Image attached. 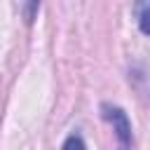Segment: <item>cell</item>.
<instances>
[{
    "label": "cell",
    "mask_w": 150,
    "mask_h": 150,
    "mask_svg": "<svg viewBox=\"0 0 150 150\" xmlns=\"http://www.w3.org/2000/svg\"><path fill=\"white\" fill-rule=\"evenodd\" d=\"M138 26H141V30H143L145 35H150V7H145V9L141 12V16H138Z\"/></svg>",
    "instance_id": "3957f363"
},
{
    "label": "cell",
    "mask_w": 150,
    "mask_h": 150,
    "mask_svg": "<svg viewBox=\"0 0 150 150\" xmlns=\"http://www.w3.org/2000/svg\"><path fill=\"white\" fill-rule=\"evenodd\" d=\"M101 110H103V117L112 124L117 138H120L124 145H129V143H131V122H129L127 112H124L122 108H117V105H103Z\"/></svg>",
    "instance_id": "6da1fadb"
},
{
    "label": "cell",
    "mask_w": 150,
    "mask_h": 150,
    "mask_svg": "<svg viewBox=\"0 0 150 150\" xmlns=\"http://www.w3.org/2000/svg\"><path fill=\"white\" fill-rule=\"evenodd\" d=\"M63 150H87V148H84V141H82L80 134H70L63 141Z\"/></svg>",
    "instance_id": "7a4b0ae2"
}]
</instances>
